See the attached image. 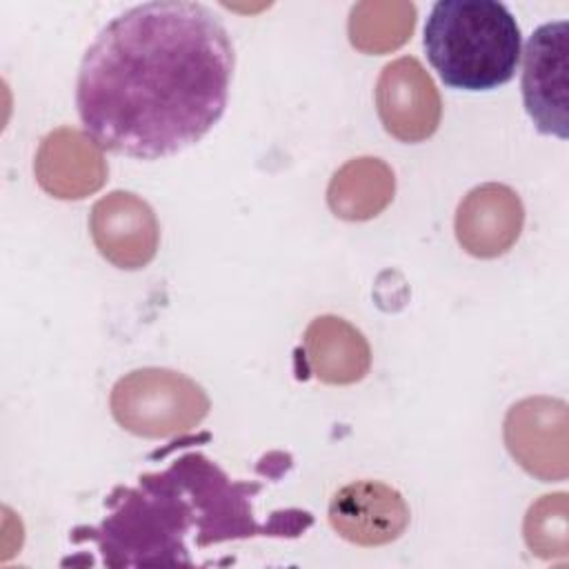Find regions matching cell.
Segmentation results:
<instances>
[{"mask_svg":"<svg viewBox=\"0 0 569 569\" xmlns=\"http://www.w3.org/2000/svg\"><path fill=\"white\" fill-rule=\"evenodd\" d=\"M233 44L200 2L156 0L116 16L89 44L76 107L107 151L158 160L196 144L224 113Z\"/></svg>","mask_w":569,"mask_h":569,"instance_id":"obj_1","label":"cell"},{"mask_svg":"<svg viewBox=\"0 0 569 569\" xmlns=\"http://www.w3.org/2000/svg\"><path fill=\"white\" fill-rule=\"evenodd\" d=\"M258 491L260 482H236L200 451H189L140 476L136 487H116L104 500V520L73 529L71 540H93L107 567L193 565L191 545L298 538L313 525L305 509H278L269 522H258L251 507Z\"/></svg>","mask_w":569,"mask_h":569,"instance_id":"obj_2","label":"cell"},{"mask_svg":"<svg viewBox=\"0 0 569 569\" xmlns=\"http://www.w3.org/2000/svg\"><path fill=\"white\" fill-rule=\"evenodd\" d=\"M522 36L498 0H438L425 24V51L451 89L489 91L509 82Z\"/></svg>","mask_w":569,"mask_h":569,"instance_id":"obj_3","label":"cell"},{"mask_svg":"<svg viewBox=\"0 0 569 569\" xmlns=\"http://www.w3.org/2000/svg\"><path fill=\"white\" fill-rule=\"evenodd\" d=\"M116 422L140 438H173L209 413L204 389L173 369L144 367L122 376L109 398Z\"/></svg>","mask_w":569,"mask_h":569,"instance_id":"obj_4","label":"cell"},{"mask_svg":"<svg viewBox=\"0 0 569 569\" xmlns=\"http://www.w3.org/2000/svg\"><path fill=\"white\" fill-rule=\"evenodd\" d=\"M522 100L536 129L569 136V22L540 24L527 40Z\"/></svg>","mask_w":569,"mask_h":569,"instance_id":"obj_5","label":"cell"},{"mask_svg":"<svg viewBox=\"0 0 569 569\" xmlns=\"http://www.w3.org/2000/svg\"><path fill=\"white\" fill-rule=\"evenodd\" d=\"M569 409L565 400L533 396L516 402L505 418V445L511 458L542 482L569 473Z\"/></svg>","mask_w":569,"mask_h":569,"instance_id":"obj_6","label":"cell"},{"mask_svg":"<svg viewBox=\"0 0 569 569\" xmlns=\"http://www.w3.org/2000/svg\"><path fill=\"white\" fill-rule=\"evenodd\" d=\"M376 107L387 133L400 142H422L440 124L442 100L418 58L402 56L382 67Z\"/></svg>","mask_w":569,"mask_h":569,"instance_id":"obj_7","label":"cell"},{"mask_svg":"<svg viewBox=\"0 0 569 569\" xmlns=\"http://www.w3.org/2000/svg\"><path fill=\"white\" fill-rule=\"evenodd\" d=\"M89 231L100 256L127 271L149 264L160 242V224L149 202L122 189L93 204Z\"/></svg>","mask_w":569,"mask_h":569,"instance_id":"obj_8","label":"cell"},{"mask_svg":"<svg viewBox=\"0 0 569 569\" xmlns=\"http://www.w3.org/2000/svg\"><path fill=\"white\" fill-rule=\"evenodd\" d=\"M409 518V507L400 491L378 480L349 482L329 502L331 529L360 547H380L398 540Z\"/></svg>","mask_w":569,"mask_h":569,"instance_id":"obj_9","label":"cell"},{"mask_svg":"<svg viewBox=\"0 0 569 569\" xmlns=\"http://www.w3.org/2000/svg\"><path fill=\"white\" fill-rule=\"evenodd\" d=\"M33 173L49 196L82 200L104 184L109 167L102 147L89 133L60 127L40 142Z\"/></svg>","mask_w":569,"mask_h":569,"instance_id":"obj_10","label":"cell"},{"mask_svg":"<svg viewBox=\"0 0 569 569\" xmlns=\"http://www.w3.org/2000/svg\"><path fill=\"white\" fill-rule=\"evenodd\" d=\"M525 209L518 193L498 182L471 189L456 211V238L476 258L507 253L520 238Z\"/></svg>","mask_w":569,"mask_h":569,"instance_id":"obj_11","label":"cell"},{"mask_svg":"<svg viewBox=\"0 0 569 569\" xmlns=\"http://www.w3.org/2000/svg\"><path fill=\"white\" fill-rule=\"evenodd\" d=\"M302 347L309 371L327 385H353L367 376L371 365L367 338L338 316L311 320Z\"/></svg>","mask_w":569,"mask_h":569,"instance_id":"obj_12","label":"cell"},{"mask_svg":"<svg viewBox=\"0 0 569 569\" xmlns=\"http://www.w3.org/2000/svg\"><path fill=\"white\" fill-rule=\"evenodd\" d=\"M396 191V178L380 158H353L331 178L327 189L329 209L342 220H369L378 216Z\"/></svg>","mask_w":569,"mask_h":569,"instance_id":"obj_13","label":"cell"},{"mask_svg":"<svg viewBox=\"0 0 569 569\" xmlns=\"http://www.w3.org/2000/svg\"><path fill=\"white\" fill-rule=\"evenodd\" d=\"M416 4L402 0H365L351 7L349 40L362 53H387L411 38Z\"/></svg>","mask_w":569,"mask_h":569,"instance_id":"obj_14","label":"cell"},{"mask_svg":"<svg viewBox=\"0 0 569 569\" xmlns=\"http://www.w3.org/2000/svg\"><path fill=\"white\" fill-rule=\"evenodd\" d=\"M567 493H547L525 516V540L540 558H567Z\"/></svg>","mask_w":569,"mask_h":569,"instance_id":"obj_15","label":"cell"}]
</instances>
